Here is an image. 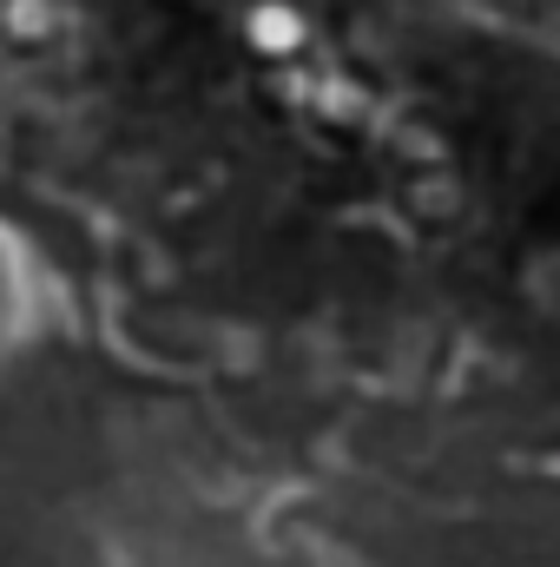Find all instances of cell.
<instances>
[{"label": "cell", "mask_w": 560, "mask_h": 567, "mask_svg": "<svg viewBox=\"0 0 560 567\" xmlns=\"http://www.w3.org/2000/svg\"><path fill=\"white\" fill-rule=\"evenodd\" d=\"M245 40H251L258 53L283 60V53H297V47L310 40V27H303V13H297L290 0H258V7L245 13Z\"/></svg>", "instance_id": "1"}]
</instances>
